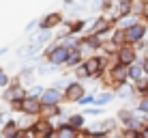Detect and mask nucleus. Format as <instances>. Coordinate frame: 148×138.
Listing matches in <instances>:
<instances>
[{
    "label": "nucleus",
    "instance_id": "nucleus-1",
    "mask_svg": "<svg viewBox=\"0 0 148 138\" xmlns=\"http://www.w3.org/2000/svg\"><path fill=\"white\" fill-rule=\"evenodd\" d=\"M41 58H45L49 65H54V67H64V63H67V58H69V48L62 41L52 43V45L47 43L43 48V56H41Z\"/></svg>",
    "mask_w": 148,
    "mask_h": 138
},
{
    "label": "nucleus",
    "instance_id": "nucleus-2",
    "mask_svg": "<svg viewBox=\"0 0 148 138\" xmlns=\"http://www.w3.org/2000/svg\"><path fill=\"white\" fill-rule=\"evenodd\" d=\"M88 93V89L84 86V82H79V80H71L67 84V89L62 91V97L67 104H77V101Z\"/></svg>",
    "mask_w": 148,
    "mask_h": 138
},
{
    "label": "nucleus",
    "instance_id": "nucleus-3",
    "mask_svg": "<svg viewBox=\"0 0 148 138\" xmlns=\"http://www.w3.org/2000/svg\"><path fill=\"white\" fill-rule=\"evenodd\" d=\"M32 134L34 138H54L56 134V125L52 119H45V117H37L32 125Z\"/></svg>",
    "mask_w": 148,
    "mask_h": 138
},
{
    "label": "nucleus",
    "instance_id": "nucleus-4",
    "mask_svg": "<svg viewBox=\"0 0 148 138\" xmlns=\"http://www.w3.org/2000/svg\"><path fill=\"white\" fill-rule=\"evenodd\" d=\"M125 35H127V43L140 45V43L146 39V24H142V22L131 24L129 28H125Z\"/></svg>",
    "mask_w": 148,
    "mask_h": 138
},
{
    "label": "nucleus",
    "instance_id": "nucleus-5",
    "mask_svg": "<svg viewBox=\"0 0 148 138\" xmlns=\"http://www.w3.org/2000/svg\"><path fill=\"white\" fill-rule=\"evenodd\" d=\"M114 24H116V17H92L90 22V28L88 33H97V35H108L114 30Z\"/></svg>",
    "mask_w": 148,
    "mask_h": 138
},
{
    "label": "nucleus",
    "instance_id": "nucleus-6",
    "mask_svg": "<svg viewBox=\"0 0 148 138\" xmlns=\"http://www.w3.org/2000/svg\"><path fill=\"white\" fill-rule=\"evenodd\" d=\"M135 60H137V50H135V45L125 43V45H120V48H118L116 63H120V65H125V67H129V65H133Z\"/></svg>",
    "mask_w": 148,
    "mask_h": 138
},
{
    "label": "nucleus",
    "instance_id": "nucleus-7",
    "mask_svg": "<svg viewBox=\"0 0 148 138\" xmlns=\"http://www.w3.org/2000/svg\"><path fill=\"white\" fill-rule=\"evenodd\" d=\"M41 104L39 97H32V95H26L22 99V114H30V117H41Z\"/></svg>",
    "mask_w": 148,
    "mask_h": 138
},
{
    "label": "nucleus",
    "instance_id": "nucleus-8",
    "mask_svg": "<svg viewBox=\"0 0 148 138\" xmlns=\"http://www.w3.org/2000/svg\"><path fill=\"white\" fill-rule=\"evenodd\" d=\"M62 22H64V15L60 13V11H52V13L43 15V17L39 19V28L54 30V28H58V26H62Z\"/></svg>",
    "mask_w": 148,
    "mask_h": 138
},
{
    "label": "nucleus",
    "instance_id": "nucleus-9",
    "mask_svg": "<svg viewBox=\"0 0 148 138\" xmlns=\"http://www.w3.org/2000/svg\"><path fill=\"white\" fill-rule=\"evenodd\" d=\"M39 99H41V104H43V106H52V104H62L64 97H62V91L54 89V86H45Z\"/></svg>",
    "mask_w": 148,
    "mask_h": 138
},
{
    "label": "nucleus",
    "instance_id": "nucleus-10",
    "mask_svg": "<svg viewBox=\"0 0 148 138\" xmlns=\"http://www.w3.org/2000/svg\"><path fill=\"white\" fill-rule=\"evenodd\" d=\"M26 95H28V91L24 89V86L9 84L7 89L2 91V101H4V104H11V101H15V99H24Z\"/></svg>",
    "mask_w": 148,
    "mask_h": 138
},
{
    "label": "nucleus",
    "instance_id": "nucleus-11",
    "mask_svg": "<svg viewBox=\"0 0 148 138\" xmlns=\"http://www.w3.org/2000/svg\"><path fill=\"white\" fill-rule=\"evenodd\" d=\"M54 138H82V130H75V127H71L67 121H64V123L56 125Z\"/></svg>",
    "mask_w": 148,
    "mask_h": 138
},
{
    "label": "nucleus",
    "instance_id": "nucleus-12",
    "mask_svg": "<svg viewBox=\"0 0 148 138\" xmlns=\"http://www.w3.org/2000/svg\"><path fill=\"white\" fill-rule=\"evenodd\" d=\"M131 13H133V0H116V4H114V17L116 19H122Z\"/></svg>",
    "mask_w": 148,
    "mask_h": 138
},
{
    "label": "nucleus",
    "instance_id": "nucleus-13",
    "mask_svg": "<svg viewBox=\"0 0 148 138\" xmlns=\"http://www.w3.org/2000/svg\"><path fill=\"white\" fill-rule=\"evenodd\" d=\"M17 132H19L17 119H7L0 125V138H17Z\"/></svg>",
    "mask_w": 148,
    "mask_h": 138
},
{
    "label": "nucleus",
    "instance_id": "nucleus-14",
    "mask_svg": "<svg viewBox=\"0 0 148 138\" xmlns=\"http://www.w3.org/2000/svg\"><path fill=\"white\" fill-rule=\"evenodd\" d=\"M79 63H84V52H82L79 48L69 50V58H67V63H64V67L67 69H75Z\"/></svg>",
    "mask_w": 148,
    "mask_h": 138
},
{
    "label": "nucleus",
    "instance_id": "nucleus-15",
    "mask_svg": "<svg viewBox=\"0 0 148 138\" xmlns=\"http://www.w3.org/2000/svg\"><path fill=\"white\" fill-rule=\"evenodd\" d=\"M114 97H116V93L101 89V91H97V93H95V104H92V106H99V108H103V106H108L110 101H114Z\"/></svg>",
    "mask_w": 148,
    "mask_h": 138
},
{
    "label": "nucleus",
    "instance_id": "nucleus-16",
    "mask_svg": "<svg viewBox=\"0 0 148 138\" xmlns=\"http://www.w3.org/2000/svg\"><path fill=\"white\" fill-rule=\"evenodd\" d=\"M34 74H37V67L34 65H26L22 71H19V78H22V86H32L34 84Z\"/></svg>",
    "mask_w": 148,
    "mask_h": 138
},
{
    "label": "nucleus",
    "instance_id": "nucleus-17",
    "mask_svg": "<svg viewBox=\"0 0 148 138\" xmlns=\"http://www.w3.org/2000/svg\"><path fill=\"white\" fill-rule=\"evenodd\" d=\"M64 114V110H62V106L60 104H52V106H43L41 108V117H45V119H58V117H62Z\"/></svg>",
    "mask_w": 148,
    "mask_h": 138
},
{
    "label": "nucleus",
    "instance_id": "nucleus-18",
    "mask_svg": "<svg viewBox=\"0 0 148 138\" xmlns=\"http://www.w3.org/2000/svg\"><path fill=\"white\" fill-rule=\"evenodd\" d=\"M67 123L71 127H75V130H84V127L88 125V123H86V114H84V112H73V114H69Z\"/></svg>",
    "mask_w": 148,
    "mask_h": 138
},
{
    "label": "nucleus",
    "instance_id": "nucleus-19",
    "mask_svg": "<svg viewBox=\"0 0 148 138\" xmlns=\"http://www.w3.org/2000/svg\"><path fill=\"white\" fill-rule=\"evenodd\" d=\"M52 39H54L52 30H47V28H41L37 37H30V41H34L37 45H41V48H45V45H47L49 41H52Z\"/></svg>",
    "mask_w": 148,
    "mask_h": 138
},
{
    "label": "nucleus",
    "instance_id": "nucleus-20",
    "mask_svg": "<svg viewBox=\"0 0 148 138\" xmlns=\"http://www.w3.org/2000/svg\"><path fill=\"white\" fill-rule=\"evenodd\" d=\"M140 78H144V67L142 60H135L133 65H129V82H137Z\"/></svg>",
    "mask_w": 148,
    "mask_h": 138
},
{
    "label": "nucleus",
    "instance_id": "nucleus-21",
    "mask_svg": "<svg viewBox=\"0 0 148 138\" xmlns=\"http://www.w3.org/2000/svg\"><path fill=\"white\" fill-rule=\"evenodd\" d=\"M118 48H120V45H116L114 41H112V39H105L99 52H101V54H105V56H110V58H112V56H116V54H118Z\"/></svg>",
    "mask_w": 148,
    "mask_h": 138
},
{
    "label": "nucleus",
    "instance_id": "nucleus-22",
    "mask_svg": "<svg viewBox=\"0 0 148 138\" xmlns=\"http://www.w3.org/2000/svg\"><path fill=\"white\" fill-rule=\"evenodd\" d=\"M73 80H79V82H86V80H90V74H88V69L84 67V63H79L77 67H75L73 71Z\"/></svg>",
    "mask_w": 148,
    "mask_h": 138
},
{
    "label": "nucleus",
    "instance_id": "nucleus-23",
    "mask_svg": "<svg viewBox=\"0 0 148 138\" xmlns=\"http://www.w3.org/2000/svg\"><path fill=\"white\" fill-rule=\"evenodd\" d=\"M110 39H112V41H114L116 45H125V43H127L125 28H120V26H118V28H114V30H112V37H110Z\"/></svg>",
    "mask_w": 148,
    "mask_h": 138
},
{
    "label": "nucleus",
    "instance_id": "nucleus-24",
    "mask_svg": "<svg viewBox=\"0 0 148 138\" xmlns=\"http://www.w3.org/2000/svg\"><path fill=\"white\" fill-rule=\"evenodd\" d=\"M114 93H116V97H120V99H129V97L135 93V89H133V86H129V84L125 82L122 86H118V89H116Z\"/></svg>",
    "mask_w": 148,
    "mask_h": 138
},
{
    "label": "nucleus",
    "instance_id": "nucleus-25",
    "mask_svg": "<svg viewBox=\"0 0 148 138\" xmlns=\"http://www.w3.org/2000/svg\"><path fill=\"white\" fill-rule=\"evenodd\" d=\"M9 84H11V76L4 67H0V89H7Z\"/></svg>",
    "mask_w": 148,
    "mask_h": 138
},
{
    "label": "nucleus",
    "instance_id": "nucleus-26",
    "mask_svg": "<svg viewBox=\"0 0 148 138\" xmlns=\"http://www.w3.org/2000/svg\"><path fill=\"white\" fill-rule=\"evenodd\" d=\"M95 104V91H90V93H86L84 97H82V99L77 101V106H82V108H84V106H92Z\"/></svg>",
    "mask_w": 148,
    "mask_h": 138
},
{
    "label": "nucleus",
    "instance_id": "nucleus-27",
    "mask_svg": "<svg viewBox=\"0 0 148 138\" xmlns=\"http://www.w3.org/2000/svg\"><path fill=\"white\" fill-rule=\"evenodd\" d=\"M140 114H148V95H144L140 101H137V108H135Z\"/></svg>",
    "mask_w": 148,
    "mask_h": 138
},
{
    "label": "nucleus",
    "instance_id": "nucleus-28",
    "mask_svg": "<svg viewBox=\"0 0 148 138\" xmlns=\"http://www.w3.org/2000/svg\"><path fill=\"white\" fill-rule=\"evenodd\" d=\"M43 89L45 86L43 84H32V86H28V95H32V97H41V93H43Z\"/></svg>",
    "mask_w": 148,
    "mask_h": 138
},
{
    "label": "nucleus",
    "instance_id": "nucleus-29",
    "mask_svg": "<svg viewBox=\"0 0 148 138\" xmlns=\"http://www.w3.org/2000/svg\"><path fill=\"white\" fill-rule=\"evenodd\" d=\"M9 110H11V114H13V117H15V114H22V99L11 101V104H9Z\"/></svg>",
    "mask_w": 148,
    "mask_h": 138
},
{
    "label": "nucleus",
    "instance_id": "nucleus-30",
    "mask_svg": "<svg viewBox=\"0 0 148 138\" xmlns=\"http://www.w3.org/2000/svg\"><path fill=\"white\" fill-rule=\"evenodd\" d=\"M71 82V80H67V74H64L62 76V78H58V80H56V82L52 84L54 86V89H58V91H64V89H67V84Z\"/></svg>",
    "mask_w": 148,
    "mask_h": 138
},
{
    "label": "nucleus",
    "instance_id": "nucleus-31",
    "mask_svg": "<svg viewBox=\"0 0 148 138\" xmlns=\"http://www.w3.org/2000/svg\"><path fill=\"white\" fill-rule=\"evenodd\" d=\"M101 112H103V108H99V106H95V108H84L86 117H99Z\"/></svg>",
    "mask_w": 148,
    "mask_h": 138
},
{
    "label": "nucleus",
    "instance_id": "nucleus-32",
    "mask_svg": "<svg viewBox=\"0 0 148 138\" xmlns=\"http://www.w3.org/2000/svg\"><path fill=\"white\" fill-rule=\"evenodd\" d=\"M137 19H133L131 15H127V17H122V22H120V28H129L131 24H135Z\"/></svg>",
    "mask_w": 148,
    "mask_h": 138
},
{
    "label": "nucleus",
    "instance_id": "nucleus-33",
    "mask_svg": "<svg viewBox=\"0 0 148 138\" xmlns=\"http://www.w3.org/2000/svg\"><path fill=\"white\" fill-rule=\"evenodd\" d=\"M140 138H148V123H144V127L140 130Z\"/></svg>",
    "mask_w": 148,
    "mask_h": 138
},
{
    "label": "nucleus",
    "instance_id": "nucleus-34",
    "mask_svg": "<svg viewBox=\"0 0 148 138\" xmlns=\"http://www.w3.org/2000/svg\"><path fill=\"white\" fill-rule=\"evenodd\" d=\"M34 26H39V22H37V19H32V22H28V24H26V33H30V30H32Z\"/></svg>",
    "mask_w": 148,
    "mask_h": 138
},
{
    "label": "nucleus",
    "instance_id": "nucleus-35",
    "mask_svg": "<svg viewBox=\"0 0 148 138\" xmlns=\"http://www.w3.org/2000/svg\"><path fill=\"white\" fill-rule=\"evenodd\" d=\"M142 67H144V76H148V56L142 58Z\"/></svg>",
    "mask_w": 148,
    "mask_h": 138
},
{
    "label": "nucleus",
    "instance_id": "nucleus-36",
    "mask_svg": "<svg viewBox=\"0 0 148 138\" xmlns=\"http://www.w3.org/2000/svg\"><path fill=\"white\" fill-rule=\"evenodd\" d=\"M62 4H64V7H73L75 2H73V0H62Z\"/></svg>",
    "mask_w": 148,
    "mask_h": 138
},
{
    "label": "nucleus",
    "instance_id": "nucleus-37",
    "mask_svg": "<svg viewBox=\"0 0 148 138\" xmlns=\"http://www.w3.org/2000/svg\"><path fill=\"white\" fill-rule=\"evenodd\" d=\"M110 138H122V134H120V132H118V134L114 132V134H110Z\"/></svg>",
    "mask_w": 148,
    "mask_h": 138
},
{
    "label": "nucleus",
    "instance_id": "nucleus-38",
    "mask_svg": "<svg viewBox=\"0 0 148 138\" xmlns=\"http://www.w3.org/2000/svg\"><path fill=\"white\" fill-rule=\"evenodd\" d=\"M9 52V48H0V56H2V54H7Z\"/></svg>",
    "mask_w": 148,
    "mask_h": 138
},
{
    "label": "nucleus",
    "instance_id": "nucleus-39",
    "mask_svg": "<svg viewBox=\"0 0 148 138\" xmlns=\"http://www.w3.org/2000/svg\"><path fill=\"white\" fill-rule=\"evenodd\" d=\"M95 138H110L108 134H101V136H95Z\"/></svg>",
    "mask_w": 148,
    "mask_h": 138
},
{
    "label": "nucleus",
    "instance_id": "nucleus-40",
    "mask_svg": "<svg viewBox=\"0 0 148 138\" xmlns=\"http://www.w3.org/2000/svg\"><path fill=\"white\" fill-rule=\"evenodd\" d=\"M90 2H92V0H82V4H90Z\"/></svg>",
    "mask_w": 148,
    "mask_h": 138
},
{
    "label": "nucleus",
    "instance_id": "nucleus-41",
    "mask_svg": "<svg viewBox=\"0 0 148 138\" xmlns=\"http://www.w3.org/2000/svg\"><path fill=\"white\" fill-rule=\"evenodd\" d=\"M0 112H2V108H0Z\"/></svg>",
    "mask_w": 148,
    "mask_h": 138
},
{
    "label": "nucleus",
    "instance_id": "nucleus-42",
    "mask_svg": "<svg viewBox=\"0 0 148 138\" xmlns=\"http://www.w3.org/2000/svg\"><path fill=\"white\" fill-rule=\"evenodd\" d=\"M146 45H148V41H146Z\"/></svg>",
    "mask_w": 148,
    "mask_h": 138
}]
</instances>
